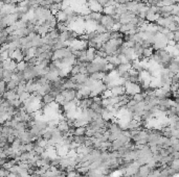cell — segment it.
I'll list each match as a JSON object with an SVG mask.
<instances>
[{
  "label": "cell",
  "mask_w": 179,
  "mask_h": 177,
  "mask_svg": "<svg viewBox=\"0 0 179 177\" xmlns=\"http://www.w3.org/2000/svg\"><path fill=\"white\" fill-rule=\"evenodd\" d=\"M125 94L130 95V96H133L134 94H137V93H140L142 92V88L139 86V83H133L130 82V81H126L125 83Z\"/></svg>",
  "instance_id": "1"
},
{
  "label": "cell",
  "mask_w": 179,
  "mask_h": 177,
  "mask_svg": "<svg viewBox=\"0 0 179 177\" xmlns=\"http://www.w3.org/2000/svg\"><path fill=\"white\" fill-rule=\"evenodd\" d=\"M70 54H72L71 52L68 50V48H62V49H58V50H55L52 52V60H63L65 57L69 56Z\"/></svg>",
  "instance_id": "2"
},
{
  "label": "cell",
  "mask_w": 179,
  "mask_h": 177,
  "mask_svg": "<svg viewBox=\"0 0 179 177\" xmlns=\"http://www.w3.org/2000/svg\"><path fill=\"white\" fill-rule=\"evenodd\" d=\"M100 23H101L102 25L104 26L105 28L107 29L108 32H109V30H111L113 24H114V22H113V18L111 17V16H107V15H102L101 20H100Z\"/></svg>",
  "instance_id": "3"
},
{
  "label": "cell",
  "mask_w": 179,
  "mask_h": 177,
  "mask_svg": "<svg viewBox=\"0 0 179 177\" xmlns=\"http://www.w3.org/2000/svg\"><path fill=\"white\" fill-rule=\"evenodd\" d=\"M86 6L90 11H93V13H102L103 11V6L100 5V3L96 0H87Z\"/></svg>",
  "instance_id": "4"
},
{
  "label": "cell",
  "mask_w": 179,
  "mask_h": 177,
  "mask_svg": "<svg viewBox=\"0 0 179 177\" xmlns=\"http://www.w3.org/2000/svg\"><path fill=\"white\" fill-rule=\"evenodd\" d=\"M61 94L64 96L65 101H73V100H75L77 91L73 90V88H70V90H64L63 92H61Z\"/></svg>",
  "instance_id": "5"
},
{
  "label": "cell",
  "mask_w": 179,
  "mask_h": 177,
  "mask_svg": "<svg viewBox=\"0 0 179 177\" xmlns=\"http://www.w3.org/2000/svg\"><path fill=\"white\" fill-rule=\"evenodd\" d=\"M9 58L14 60L16 63H19V62H22V60H24V55H23V53H22V51H21V49L20 48H17L16 50H14V51H13L12 54L9 55Z\"/></svg>",
  "instance_id": "6"
},
{
  "label": "cell",
  "mask_w": 179,
  "mask_h": 177,
  "mask_svg": "<svg viewBox=\"0 0 179 177\" xmlns=\"http://www.w3.org/2000/svg\"><path fill=\"white\" fill-rule=\"evenodd\" d=\"M167 70L172 73V74H178L179 71V63L178 60H172L169 63V66H167Z\"/></svg>",
  "instance_id": "7"
},
{
  "label": "cell",
  "mask_w": 179,
  "mask_h": 177,
  "mask_svg": "<svg viewBox=\"0 0 179 177\" xmlns=\"http://www.w3.org/2000/svg\"><path fill=\"white\" fill-rule=\"evenodd\" d=\"M160 17L159 14H155V13H152V11H149L148 9L147 13H146V18H144V20L147 21L149 23H155L156 21L158 20V18Z\"/></svg>",
  "instance_id": "8"
},
{
  "label": "cell",
  "mask_w": 179,
  "mask_h": 177,
  "mask_svg": "<svg viewBox=\"0 0 179 177\" xmlns=\"http://www.w3.org/2000/svg\"><path fill=\"white\" fill-rule=\"evenodd\" d=\"M102 14H103V15H107V16H111V17H113L114 15H116L115 5L104 6V7H103V11H102Z\"/></svg>",
  "instance_id": "9"
},
{
  "label": "cell",
  "mask_w": 179,
  "mask_h": 177,
  "mask_svg": "<svg viewBox=\"0 0 179 177\" xmlns=\"http://www.w3.org/2000/svg\"><path fill=\"white\" fill-rule=\"evenodd\" d=\"M110 92L112 96H121L125 94V88L121 86H114L110 88Z\"/></svg>",
  "instance_id": "10"
},
{
  "label": "cell",
  "mask_w": 179,
  "mask_h": 177,
  "mask_svg": "<svg viewBox=\"0 0 179 177\" xmlns=\"http://www.w3.org/2000/svg\"><path fill=\"white\" fill-rule=\"evenodd\" d=\"M106 74H107L106 72H94V73L88 74V78L91 80H94V81H98V80L103 79Z\"/></svg>",
  "instance_id": "11"
},
{
  "label": "cell",
  "mask_w": 179,
  "mask_h": 177,
  "mask_svg": "<svg viewBox=\"0 0 179 177\" xmlns=\"http://www.w3.org/2000/svg\"><path fill=\"white\" fill-rule=\"evenodd\" d=\"M2 97L4 100H9V101H12V100L18 99V95L16 94L15 91H5L3 93Z\"/></svg>",
  "instance_id": "12"
},
{
  "label": "cell",
  "mask_w": 179,
  "mask_h": 177,
  "mask_svg": "<svg viewBox=\"0 0 179 177\" xmlns=\"http://www.w3.org/2000/svg\"><path fill=\"white\" fill-rule=\"evenodd\" d=\"M151 172V168L148 166L147 164L146 165H142V166L138 167V174L142 177H147L149 175V173Z\"/></svg>",
  "instance_id": "13"
},
{
  "label": "cell",
  "mask_w": 179,
  "mask_h": 177,
  "mask_svg": "<svg viewBox=\"0 0 179 177\" xmlns=\"http://www.w3.org/2000/svg\"><path fill=\"white\" fill-rule=\"evenodd\" d=\"M162 84H161V81L159 79L158 77H151L150 80V88L155 90V88H161Z\"/></svg>",
  "instance_id": "14"
},
{
  "label": "cell",
  "mask_w": 179,
  "mask_h": 177,
  "mask_svg": "<svg viewBox=\"0 0 179 177\" xmlns=\"http://www.w3.org/2000/svg\"><path fill=\"white\" fill-rule=\"evenodd\" d=\"M1 73H2V80L4 82H7V81H9V80L12 79L13 71H11L9 69H3Z\"/></svg>",
  "instance_id": "15"
},
{
  "label": "cell",
  "mask_w": 179,
  "mask_h": 177,
  "mask_svg": "<svg viewBox=\"0 0 179 177\" xmlns=\"http://www.w3.org/2000/svg\"><path fill=\"white\" fill-rule=\"evenodd\" d=\"M41 102L44 103V104H50V103L55 102V97H54L50 93L45 94L44 96H42V98H41Z\"/></svg>",
  "instance_id": "16"
},
{
  "label": "cell",
  "mask_w": 179,
  "mask_h": 177,
  "mask_svg": "<svg viewBox=\"0 0 179 177\" xmlns=\"http://www.w3.org/2000/svg\"><path fill=\"white\" fill-rule=\"evenodd\" d=\"M79 94L81 95L82 98H87V97H90V93H91V90L89 88H87V86H82L80 90L77 91Z\"/></svg>",
  "instance_id": "17"
},
{
  "label": "cell",
  "mask_w": 179,
  "mask_h": 177,
  "mask_svg": "<svg viewBox=\"0 0 179 177\" xmlns=\"http://www.w3.org/2000/svg\"><path fill=\"white\" fill-rule=\"evenodd\" d=\"M55 16H56V19H57V21H58V22H66L67 15L65 14V11H57V14H56Z\"/></svg>",
  "instance_id": "18"
},
{
  "label": "cell",
  "mask_w": 179,
  "mask_h": 177,
  "mask_svg": "<svg viewBox=\"0 0 179 177\" xmlns=\"http://www.w3.org/2000/svg\"><path fill=\"white\" fill-rule=\"evenodd\" d=\"M18 84H19V82H17L16 80L11 79L9 81L5 82V88H6V91H15V88H17Z\"/></svg>",
  "instance_id": "19"
},
{
  "label": "cell",
  "mask_w": 179,
  "mask_h": 177,
  "mask_svg": "<svg viewBox=\"0 0 179 177\" xmlns=\"http://www.w3.org/2000/svg\"><path fill=\"white\" fill-rule=\"evenodd\" d=\"M131 69V64L126 63V64H119V66L116 67V71L117 72H128Z\"/></svg>",
  "instance_id": "20"
},
{
  "label": "cell",
  "mask_w": 179,
  "mask_h": 177,
  "mask_svg": "<svg viewBox=\"0 0 179 177\" xmlns=\"http://www.w3.org/2000/svg\"><path fill=\"white\" fill-rule=\"evenodd\" d=\"M72 140L78 145H84L86 141V137L85 135H72Z\"/></svg>",
  "instance_id": "21"
},
{
  "label": "cell",
  "mask_w": 179,
  "mask_h": 177,
  "mask_svg": "<svg viewBox=\"0 0 179 177\" xmlns=\"http://www.w3.org/2000/svg\"><path fill=\"white\" fill-rule=\"evenodd\" d=\"M115 11H116V15H119V16H121V15L125 14L127 11V7H126V5L124 4H116L115 5Z\"/></svg>",
  "instance_id": "22"
},
{
  "label": "cell",
  "mask_w": 179,
  "mask_h": 177,
  "mask_svg": "<svg viewBox=\"0 0 179 177\" xmlns=\"http://www.w3.org/2000/svg\"><path fill=\"white\" fill-rule=\"evenodd\" d=\"M78 74H80V67H79L78 64H75L71 67V70L69 72V76L68 77H73V76H77Z\"/></svg>",
  "instance_id": "23"
},
{
  "label": "cell",
  "mask_w": 179,
  "mask_h": 177,
  "mask_svg": "<svg viewBox=\"0 0 179 177\" xmlns=\"http://www.w3.org/2000/svg\"><path fill=\"white\" fill-rule=\"evenodd\" d=\"M153 48L152 47H148V48H144V50H142V55H144V57H146V58H150L151 56H152V54H153Z\"/></svg>",
  "instance_id": "24"
},
{
  "label": "cell",
  "mask_w": 179,
  "mask_h": 177,
  "mask_svg": "<svg viewBox=\"0 0 179 177\" xmlns=\"http://www.w3.org/2000/svg\"><path fill=\"white\" fill-rule=\"evenodd\" d=\"M85 134H86V127H85V126L75 127V134H73V135H85Z\"/></svg>",
  "instance_id": "25"
},
{
  "label": "cell",
  "mask_w": 179,
  "mask_h": 177,
  "mask_svg": "<svg viewBox=\"0 0 179 177\" xmlns=\"http://www.w3.org/2000/svg\"><path fill=\"white\" fill-rule=\"evenodd\" d=\"M165 28L169 30V32H176V30H178L179 29V25H178V22H171L169 25L165 27Z\"/></svg>",
  "instance_id": "26"
},
{
  "label": "cell",
  "mask_w": 179,
  "mask_h": 177,
  "mask_svg": "<svg viewBox=\"0 0 179 177\" xmlns=\"http://www.w3.org/2000/svg\"><path fill=\"white\" fill-rule=\"evenodd\" d=\"M167 167H170V168L176 170V171H179V160H172V162L165 165Z\"/></svg>",
  "instance_id": "27"
},
{
  "label": "cell",
  "mask_w": 179,
  "mask_h": 177,
  "mask_svg": "<svg viewBox=\"0 0 179 177\" xmlns=\"http://www.w3.org/2000/svg\"><path fill=\"white\" fill-rule=\"evenodd\" d=\"M56 28L58 29L60 32H66V30H68V27H67V25L65 24V22H58L57 23V25H56Z\"/></svg>",
  "instance_id": "28"
},
{
  "label": "cell",
  "mask_w": 179,
  "mask_h": 177,
  "mask_svg": "<svg viewBox=\"0 0 179 177\" xmlns=\"http://www.w3.org/2000/svg\"><path fill=\"white\" fill-rule=\"evenodd\" d=\"M90 109H92L94 113H98V114H101V111L103 109V105L102 104H98V103L93 102L91 105H90Z\"/></svg>",
  "instance_id": "29"
},
{
  "label": "cell",
  "mask_w": 179,
  "mask_h": 177,
  "mask_svg": "<svg viewBox=\"0 0 179 177\" xmlns=\"http://www.w3.org/2000/svg\"><path fill=\"white\" fill-rule=\"evenodd\" d=\"M132 99L134 100L136 103H137V102H142V101H144V96L142 94V93H137V94L133 95Z\"/></svg>",
  "instance_id": "30"
},
{
  "label": "cell",
  "mask_w": 179,
  "mask_h": 177,
  "mask_svg": "<svg viewBox=\"0 0 179 177\" xmlns=\"http://www.w3.org/2000/svg\"><path fill=\"white\" fill-rule=\"evenodd\" d=\"M27 64H26L25 60H22V62H19V63L16 64V70L18 71H24V69L26 68Z\"/></svg>",
  "instance_id": "31"
},
{
  "label": "cell",
  "mask_w": 179,
  "mask_h": 177,
  "mask_svg": "<svg viewBox=\"0 0 179 177\" xmlns=\"http://www.w3.org/2000/svg\"><path fill=\"white\" fill-rule=\"evenodd\" d=\"M64 101H65V99H64V96L61 94V93H59V94L55 97V102L57 103V104H59V105H61V104H62Z\"/></svg>",
  "instance_id": "32"
},
{
  "label": "cell",
  "mask_w": 179,
  "mask_h": 177,
  "mask_svg": "<svg viewBox=\"0 0 179 177\" xmlns=\"http://www.w3.org/2000/svg\"><path fill=\"white\" fill-rule=\"evenodd\" d=\"M29 95H31V94H28L27 92H23L22 94H20V95H19V96H18V99H19V100H20V101H21V102L23 103L24 101H26V100L28 99Z\"/></svg>",
  "instance_id": "33"
},
{
  "label": "cell",
  "mask_w": 179,
  "mask_h": 177,
  "mask_svg": "<svg viewBox=\"0 0 179 177\" xmlns=\"http://www.w3.org/2000/svg\"><path fill=\"white\" fill-rule=\"evenodd\" d=\"M171 15H173V16H178V15H179V6H178V3H176V4H173V5H172V11H171Z\"/></svg>",
  "instance_id": "34"
},
{
  "label": "cell",
  "mask_w": 179,
  "mask_h": 177,
  "mask_svg": "<svg viewBox=\"0 0 179 177\" xmlns=\"http://www.w3.org/2000/svg\"><path fill=\"white\" fill-rule=\"evenodd\" d=\"M96 32H98V34H104V32H107L108 30L106 28H105L104 26L102 25L101 23L98 22V26H96Z\"/></svg>",
  "instance_id": "35"
},
{
  "label": "cell",
  "mask_w": 179,
  "mask_h": 177,
  "mask_svg": "<svg viewBox=\"0 0 179 177\" xmlns=\"http://www.w3.org/2000/svg\"><path fill=\"white\" fill-rule=\"evenodd\" d=\"M34 152H35L36 154L40 155V154H42L43 152H45V148H43V147H40V146L35 145V147H34Z\"/></svg>",
  "instance_id": "36"
},
{
  "label": "cell",
  "mask_w": 179,
  "mask_h": 177,
  "mask_svg": "<svg viewBox=\"0 0 179 177\" xmlns=\"http://www.w3.org/2000/svg\"><path fill=\"white\" fill-rule=\"evenodd\" d=\"M86 36H87V38H88V40H93V39L98 36V32H96V30H92V32H86Z\"/></svg>",
  "instance_id": "37"
},
{
  "label": "cell",
  "mask_w": 179,
  "mask_h": 177,
  "mask_svg": "<svg viewBox=\"0 0 179 177\" xmlns=\"http://www.w3.org/2000/svg\"><path fill=\"white\" fill-rule=\"evenodd\" d=\"M6 91L5 88V82L3 81V80H1L0 81V95H3V93Z\"/></svg>",
  "instance_id": "38"
},
{
  "label": "cell",
  "mask_w": 179,
  "mask_h": 177,
  "mask_svg": "<svg viewBox=\"0 0 179 177\" xmlns=\"http://www.w3.org/2000/svg\"><path fill=\"white\" fill-rule=\"evenodd\" d=\"M173 41L175 43H178L179 42V30L173 32Z\"/></svg>",
  "instance_id": "39"
},
{
  "label": "cell",
  "mask_w": 179,
  "mask_h": 177,
  "mask_svg": "<svg viewBox=\"0 0 179 177\" xmlns=\"http://www.w3.org/2000/svg\"><path fill=\"white\" fill-rule=\"evenodd\" d=\"M171 156L173 157V160H179V152L178 151H174L171 153Z\"/></svg>",
  "instance_id": "40"
},
{
  "label": "cell",
  "mask_w": 179,
  "mask_h": 177,
  "mask_svg": "<svg viewBox=\"0 0 179 177\" xmlns=\"http://www.w3.org/2000/svg\"><path fill=\"white\" fill-rule=\"evenodd\" d=\"M96 1L100 3V5H102L103 7H104V6H106V4L108 3V1H109V0H96Z\"/></svg>",
  "instance_id": "41"
},
{
  "label": "cell",
  "mask_w": 179,
  "mask_h": 177,
  "mask_svg": "<svg viewBox=\"0 0 179 177\" xmlns=\"http://www.w3.org/2000/svg\"><path fill=\"white\" fill-rule=\"evenodd\" d=\"M52 2L54 3H62L63 2V0H52Z\"/></svg>",
  "instance_id": "42"
},
{
  "label": "cell",
  "mask_w": 179,
  "mask_h": 177,
  "mask_svg": "<svg viewBox=\"0 0 179 177\" xmlns=\"http://www.w3.org/2000/svg\"><path fill=\"white\" fill-rule=\"evenodd\" d=\"M56 177H66V175H65V173H61V174L57 175Z\"/></svg>",
  "instance_id": "43"
},
{
  "label": "cell",
  "mask_w": 179,
  "mask_h": 177,
  "mask_svg": "<svg viewBox=\"0 0 179 177\" xmlns=\"http://www.w3.org/2000/svg\"><path fill=\"white\" fill-rule=\"evenodd\" d=\"M121 177H132V176H129V175H126V174H124V175H121Z\"/></svg>",
  "instance_id": "44"
}]
</instances>
